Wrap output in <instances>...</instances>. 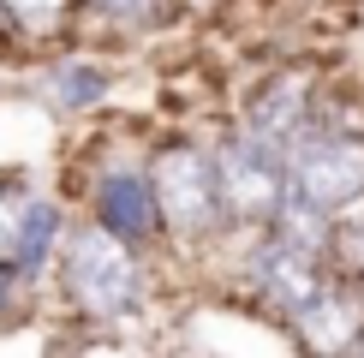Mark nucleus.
<instances>
[{"label":"nucleus","mask_w":364,"mask_h":358,"mask_svg":"<svg viewBox=\"0 0 364 358\" xmlns=\"http://www.w3.org/2000/svg\"><path fill=\"white\" fill-rule=\"evenodd\" d=\"M138 281H144V268H138V257L126 251L119 233H108V227L72 233V245H66V287H72V298H78L90 317H119V310L138 298Z\"/></svg>","instance_id":"obj_1"},{"label":"nucleus","mask_w":364,"mask_h":358,"mask_svg":"<svg viewBox=\"0 0 364 358\" xmlns=\"http://www.w3.org/2000/svg\"><path fill=\"white\" fill-rule=\"evenodd\" d=\"M149 197H156V221H168L179 233H203L215 227L221 197H215V161L197 156V149H168L156 161L149 179Z\"/></svg>","instance_id":"obj_2"},{"label":"nucleus","mask_w":364,"mask_h":358,"mask_svg":"<svg viewBox=\"0 0 364 358\" xmlns=\"http://www.w3.org/2000/svg\"><path fill=\"white\" fill-rule=\"evenodd\" d=\"M287 185L299 197H311L316 209H341L364 191V143L341 138V131H316L293 149V179Z\"/></svg>","instance_id":"obj_3"},{"label":"nucleus","mask_w":364,"mask_h":358,"mask_svg":"<svg viewBox=\"0 0 364 358\" xmlns=\"http://www.w3.org/2000/svg\"><path fill=\"white\" fill-rule=\"evenodd\" d=\"M281 156L257 138H239L215 168V197L227 215H269L281 203Z\"/></svg>","instance_id":"obj_4"},{"label":"nucleus","mask_w":364,"mask_h":358,"mask_svg":"<svg viewBox=\"0 0 364 358\" xmlns=\"http://www.w3.org/2000/svg\"><path fill=\"white\" fill-rule=\"evenodd\" d=\"M263 287L275 305L299 310L305 298L323 293V268H316V245H305V239H275V245L263 251Z\"/></svg>","instance_id":"obj_5"},{"label":"nucleus","mask_w":364,"mask_h":358,"mask_svg":"<svg viewBox=\"0 0 364 358\" xmlns=\"http://www.w3.org/2000/svg\"><path fill=\"white\" fill-rule=\"evenodd\" d=\"M96 203H102V227L119 239H144L156 227V197H149V179H138V173H114Z\"/></svg>","instance_id":"obj_6"},{"label":"nucleus","mask_w":364,"mask_h":358,"mask_svg":"<svg viewBox=\"0 0 364 358\" xmlns=\"http://www.w3.org/2000/svg\"><path fill=\"white\" fill-rule=\"evenodd\" d=\"M299 317H305V340H311V347L335 352V347H353V340H358L364 305H358L353 293H316V298L299 305Z\"/></svg>","instance_id":"obj_7"},{"label":"nucleus","mask_w":364,"mask_h":358,"mask_svg":"<svg viewBox=\"0 0 364 358\" xmlns=\"http://www.w3.org/2000/svg\"><path fill=\"white\" fill-rule=\"evenodd\" d=\"M299 114H305V90H299V84H281L275 96H263V108H257V131H251V138H257V143H269V149L287 143V138L299 131Z\"/></svg>","instance_id":"obj_8"},{"label":"nucleus","mask_w":364,"mask_h":358,"mask_svg":"<svg viewBox=\"0 0 364 358\" xmlns=\"http://www.w3.org/2000/svg\"><path fill=\"white\" fill-rule=\"evenodd\" d=\"M24 215H30V191L0 185V268L18 263V251H24Z\"/></svg>","instance_id":"obj_9"},{"label":"nucleus","mask_w":364,"mask_h":358,"mask_svg":"<svg viewBox=\"0 0 364 358\" xmlns=\"http://www.w3.org/2000/svg\"><path fill=\"white\" fill-rule=\"evenodd\" d=\"M48 239H54V209L30 197V215H24V251H18V263H30V268H36V263H42V251H48Z\"/></svg>","instance_id":"obj_10"},{"label":"nucleus","mask_w":364,"mask_h":358,"mask_svg":"<svg viewBox=\"0 0 364 358\" xmlns=\"http://www.w3.org/2000/svg\"><path fill=\"white\" fill-rule=\"evenodd\" d=\"M108 78H102L96 66H60V102H72V108H84V102H96Z\"/></svg>","instance_id":"obj_11"},{"label":"nucleus","mask_w":364,"mask_h":358,"mask_svg":"<svg viewBox=\"0 0 364 358\" xmlns=\"http://www.w3.org/2000/svg\"><path fill=\"white\" fill-rule=\"evenodd\" d=\"M6 6H12V12H18V18H24V24H42V18H54V12H60V6H66V0H6Z\"/></svg>","instance_id":"obj_12"}]
</instances>
